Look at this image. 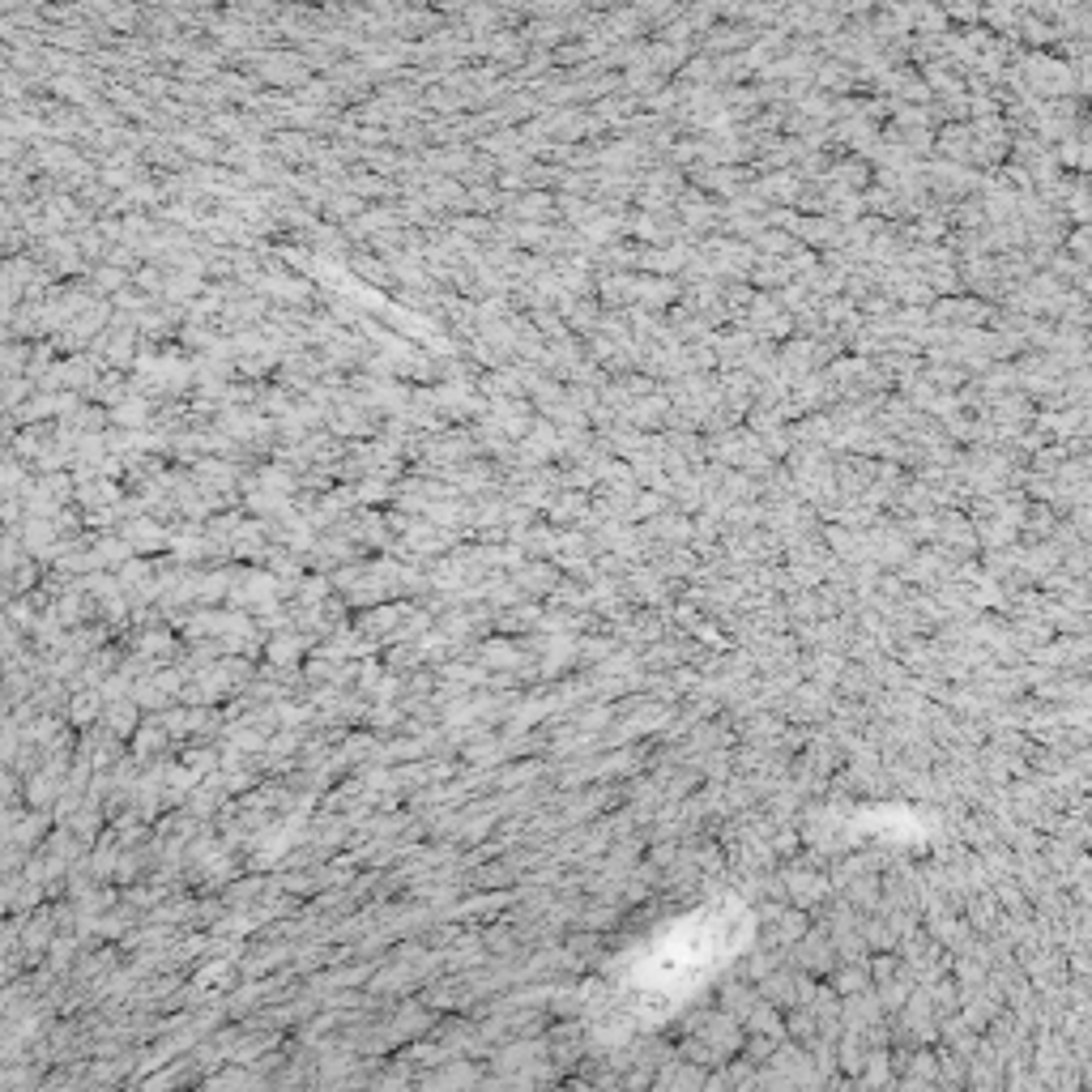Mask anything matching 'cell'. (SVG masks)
Returning <instances> with one entry per match:
<instances>
[{"instance_id": "obj_1", "label": "cell", "mask_w": 1092, "mask_h": 1092, "mask_svg": "<svg viewBox=\"0 0 1092 1092\" xmlns=\"http://www.w3.org/2000/svg\"><path fill=\"white\" fill-rule=\"evenodd\" d=\"M726 922H687L679 926L670 939H662L649 956V973L640 977V990L657 999V994H692V986H700V977L721 965V952H726V939H721Z\"/></svg>"}]
</instances>
